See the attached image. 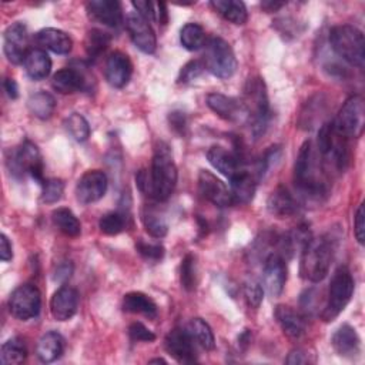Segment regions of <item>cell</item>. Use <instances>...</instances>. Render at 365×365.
Segmentation results:
<instances>
[{"label":"cell","mask_w":365,"mask_h":365,"mask_svg":"<svg viewBox=\"0 0 365 365\" xmlns=\"http://www.w3.org/2000/svg\"><path fill=\"white\" fill-rule=\"evenodd\" d=\"M154 20L158 24H167L168 21V11H167V4L163 1L154 3Z\"/></svg>","instance_id":"cell-53"},{"label":"cell","mask_w":365,"mask_h":365,"mask_svg":"<svg viewBox=\"0 0 365 365\" xmlns=\"http://www.w3.org/2000/svg\"><path fill=\"white\" fill-rule=\"evenodd\" d=\"M145 231L154 238H163L168 231V224L164 217L154 208H145L141 215Z\"/></svg>","instance_id":"cell-38"},{"label":"cell","mask_w":365,"mask_h":365,"mask_svg":"<svg viewBox=\"0 0 365 365\" xmlns=\"http://www.w3.org/2000/svg\"><path fill=\"white\" fill-rule=\"evenodd\" d=\"M78 308V292L68 285L60 287L50 299V312L56 321H68Z\"/></svg>","instance_id":"cell-19"},{"label":"cell","mask_w":365,"mask_h":365,"mask_svg":"<svg viewBox=\"0 0 365 365\" xmlns=\"http://www.w3.org/2000/svg\"><path fill=\"white\" fill-rule=\"evenodd\" d=\"M63 351H64V338L56 331H48L43 334L36 345V355L44 364L54 362L56 359H58Z\"/></svg>","instance_id":"cell-28"},{"label":"cell","mask_w":365,"mask_h":365,"mask_svg":"<svg viewBox=\"0 0 365 365\" xmlns=\"http://www.w3.org/2000/svg\"><path fill=\"white\" fill-rule=\"evenodd\" d=\"M241 101L245 107L247 120L254 138L261 137L265 133L271 118L268 96L262 78L254 77L248 80L244 88V98Z\"/></svg>","instance_id":"cell-4"},{"label":"cell","mask_w":365,"mask_h":365,"mask_svg":"<svg viewBox=\"0 0 365 365\" xmlns=\"http://www.w3.org/2000/svg\"><path fill=\"white\" fill-rule=\"evenodd\" d=\"M36 41L41 47H44L56 54H68L73 47V41H71L70 36L66 31H63L60 29H54V27H46V29H41L40 31H37Z\"/></svg>","instance_id":"cell-25"},{"label":"cell","mask_w":365,"mask_h":365,"mask_svg":"<svg viewBox=\"0 0 365 365\" xmlns=\"http://www.w3.org/2000/svg\"><path fill=\"white\" fill-rule=\"evenodd\" d=\"M317 148L324 164L332 165L338 171H344L349 161L348 138L342 137L331 123L321 125L317 138Z\"/></svg>","instance_id":"cell-6"},{"label":"cell","mask_w":365,"mask_h":365,"mask_svg":"<svg viewBox=\"0 0 365 365\" xmlns=\"http://www.w3.org/2000/svg\"><path fill=\"white\" fill-rule=\"evenodd\" d=\"M27 346L20 336H13L7 339L0 352V362L3 365H19L26 361Z\"/></svg>","instance_id":"cell-34"},{"label":"cell","mask_w":365,"mask_h":365,"mask_svg":"<svg viewBox=\"0 0 365 365\" xmlns=\"http://www.w3.org/2000/svg\"><path fill=\"white\" fill-rule=\"evenodd\" d=\"M180 281L185 291H194L197 287V262L192 254H187L181 261Z\"/></svg>","instance_id":"cell-41"},{"label":"cell","mask_w":365,"mask_h":365,"mask_svg":"<svg viewBox=\"0 0 365 365\" xmlns=\"http://www.w3.org/2000/svg\"><path fill=\"white\" fill-rule=\"evenodd\" d=\"M3 87H4V91L6 94L10 97V98H17L19 97V86L17 83L13 80V78H6L4 83H3Z\"/></svg>","instance_id":"cell-55"},{"label":"cell","mask_w":365,"mask_h":365,"mask_svg":"<svg viewBox=\"0 0 365 365\" xmlns=\"http://www.w3.org/2000/svg\"><path fill=\"white\" fill-rule=\"evenodd\" d=\"M0 258L4 262L13 258V247L6 234H0Z\"/></svg>","instance_id":"cell-52"},{"label":"cell","mask_w":365,"mask_h":365,"mask_svg":"<svg viewBox=\"0 0 365 365\" xmlns=\"http://www.w3.org/2000/svg\"><path fill=\"white\" fill-rule=\"evenodd\" d=\"M204 68L218 78H230L237 70V58L231 46L221 37H210L204 44Z\"/></svg>","instance_id":"cell-8"},{"label":"cell","mask_w":365,"mask_h":365,"mask_svg":"<svg viewBox=\"0 0 365 365\" xmlns=\"http://www.w3.org/2000/svg\"><path fill=\"white\" fill-rule=\"evenodd\" d=\"M207 158L215 170H218L230 180L244 170L241 157L221 145H211L207 151Z\"/></svg>","instance_id":"cell-21"},{"label":"cell","mask_w":365,"mask_h":365,"mask_svg":"<svg viewBox=\"0 0 365 365\" xmlns=\"http://www.w3.org/2000/svg\"><path fill=\"white\" fill-rule=\"evenodd\" d=\"M7 165L10 173L14 177H20L24 173L30 174L37 182L43 184V158L37 148V145L29 140L23 141L16 150L10 151V155L7 157Z\"/></svg>","instance_id":"cell-9"},{"label":"cell","mask_w":365,"mask_h":365,"mask_svg":"<svg viewBox=\"0 0 365 365\" xmlns=\"http://www.w3.org/2000/svg\"><path fill=\"white\" fill-rule=\"evenodd\" d=\"M41 201L46 204L57 202L63 197L64 191V182L58 178H48L44 180L41 184Z\"/></svg>","instance_id":"cell-43"},{"label":"cell","mask_w":365,"mask_h":365,"mask_svg":"<svg viewBox=\"0 0 365 365\" xmlns=\"http://www.w3.org/2000/svg\"><path fill=\"white\" fill-rule=\"evenodd\" d=\"M3 50L7 60L13 64L24 61L29 50V33L27 27L21 21L10 24L3 34Z\"/></svg>","instance_id":"cell-12"},{"label":"cell","mask_w":365,"mask_h":365,"mask_svg":"<svg viewBox=\"0 0 365 365\" xmlns=\"http://www.w3.org/2000/svg\"><path fill=\"white\" fill-rule=\"evenodd\" d=\"M110 40H111V37L108 36V33H104V31H101L98 29L90 30L87 33L86 41H84L87 56L91 60L97 58L107 48V46L110 44Z\"/></svg>","instance_id":"cell-40"},{"label":"cell","mask_w":365,"mask_h":365,"mask_svg":"<svg viewBox=\"0 0 365 365\" xmlns=\"http://www.w3.org/2000/svg\"><path fill=\"white\" fill-rule=\"evenodd\" d=\"M329 44L341 58L355 67H364L365 38L359 29L349 24L332 27L329 31Z\"/></svg>","instance_id":"cell-5"},{"label":"cell","mask_w":365,"mask_h":365,"mask_svg":"<svg viewBox=\"0 0 365 365\" xmlns=\"http://www.w3.org/2000/svg\"><path fill=\"white\" fill-rule=\"evenodd\" d=\"M64 127L70 137L78 143H84L90 137V124L80 113H73L64 120Z\"/></svg>","instance_id":"cell-39"},{"label":"cell","mask_w":365,"mask_h":365,"mask_svg":"<svg viewBox=\"0 0 365 365\" xmlns=\"http://www.w3.org/2000/svg\"><path fill=\"white\" fill-rule=\"evenodd\" d=\"M287 282V265L279 254H269L264 261L262 285L272 297L281 295Z\"/></svg>","instance_id":"cell-17"},{"label":"cell","mask_w":365,"mask_h":365,"mask_svg":"<svg viewBox=\"0 0 365 365\" xmlns=\"http://www.w3.org/2000/svg\"><path fill=\"white\" fill-rule=\"evenodd\" d=\"M207 106L218 117L228 121L247 120V111L241 100L228 97L221 93H210L207 96Z\"/></svg>","instance_id":"cell-18"},{"label":"cell","mask_w":365,"mask_h":365,"mask_svg":"<svg viewBox=\"0 0 365 365\" xmlns=\"http://www.w3.org/2000/svg\"><path fill=\"white\" fill-rule=\"evenodd\" d=\"M274 317L287 336L292 339H299L305 334V318L299 312L294 311L291 307L278 305L274 311Z\"/></svg>","instance_id":"cell-23"},{"label":"cell","mask_w":365,"mask_h":365,"mask_svg":"<svg viewBox=\"0 0 365 365\" xmlns=\"http://www.w3.org/2000/svg\"><path fill=\"white\" fill-rule=\"evenodd\" d=\"M135 250L143 258H145L148 261H160L164 257V247L161 244L147 242L141 238L137 240Z\"/></svg>","instance_id":"cell-44"},{"label":"cell","mask_w":365,"mask_h":365,"mask_svg":"<svg viewBox=\"0 0 365 365\" xmlns=\"http://www.w3.org/2000/svg\"><path fill=\"white\" fill-rule=\"evenodd\" d=\"M88 17L107 27H118L123 23L121 4L115 0H91L87 3Z\"/></svg>","instance_id":"cell-22"},{"label":"cell","mask_w":365,"mask_h":365,"mask_svg":"<svg viewBox=\"0 0 365 365\" xmlns=\"http://www.w3.org/2000/svg\"><path fill=\"white\" fill-rule=\"evenodd\" d=\"M354 294V278L351 271L346 267H339L332 274L329 289H328V299L321 312V318L325 322L334 321L348 305L351 297Z\"/></svg>","instance_id":"cell-7"},{"label":"cell","mask_w":365,"mask_h":365,"mask_svg":"<svg viewBox=\"0 0 365 365\" xmlns=\"http://www.w3.org/2000/svg\"><path fill=\"white\" fill-rule=\"evenodd\" d=\"M106 80L115 88H123L128 84L133 74V64L127 54L113 51L106 60Z\"/></svg>","instance_id":"cell-20"},{"label":"cell","mask_w":365,"mask_h":365,"mask_svg":"<svg viewBox=\"0 0 365 365\" xmlns=\"http://www.w3.org/2000/svg\"><path fill=\"white\" fill-rule=\"evenodd\" d=\"M177 165L167 143L160 141L154 148L151 170L148 173V195L157 201H165L174 192L177 185Z\"/></svg>","instance_id":"cell-1"},{"label":"cell","mask_w":365,"mask_h":365,"mask_svg":"<svg viewBox=\"0 0 365 365\" xmlns=\"http://www.w3.org/2000/svg\"><path fill=\"white\" fill-rule=\"evenodd\" d=\"M121 307L125 312L140 314L150 319H154L158 315V308H157V304L153 301V298L140 291H133L125 294L123 298Z\"/></svg>","instance_id":"cell-29"},{"label":"cell","mask_w":365,"mask_h":365,"mask_svg":"<svg viewBox=\"0 0 365 365\" xmlns=\"http://www.w3.org/2000/svg\"><path fill=\"white\" fill-rule=\"evenodd\" d=\"M331 344L339 356L354 358L361 351V339L354 327L344 324L332 335Z\"/></svg>","instance_id":"cell-24"},{"label":"cell","mask_w":365,"mask_h":365,"mask_svg":"<svg viewBox=\"0 0 365 365\" xmlns=\"http://www.w3.org/2000/svg\"><path fill=\"white\" fill-rule=\"evenodd\" d=\"M334 258L332 241L327 237L309 238L304 245L299 262V274L304 279L311 282L322 281L331 267Z\"/></svg>","instance_id":"cell-3"},{"label":"cell","mask_w":365,"mask_h":365,"mask_svg":"<svg viewBox=\"0 0 365 365\" xmlns=\"http://www.w3.org/2000/svg\"><path fill=\"white\" fill-rule=\"evenodd\" d=\"M100 231L106 235H117L120 234L125 227V218L121 212L111 211L104 214L98 221Z\"/></svg>","instance_id":"cell-42"},{"label":"cell","mask_w":365,"mask_h":365,"mask_svg":"<svg viewBox=\"0 0 365 365\" xmlns=\"http://www.w3.org/2000/svg\"><path fill=\"white\" fill-rule=\"evenodd\" d=\"M128 336L134 342H151L155 339V335L141 322H133L128 327Z\"/></svg>","instance_id":"cell-47"},{"label":"cell","mask_w":365,"mask_h":365,"mask_svg":"<svg viewBox=\"0 0 365 365\" xmlns=\"http://www.w3.org/2000/svg\"><path fill=\"white\" fill-rule=\"evenodd\" d=\"M53 224L67 237H77L81 232V224L78 218L68 208H57L51 212Z\"/></svg>","instance_id":"cell-35"},{"label":"cell","mask_w":365,"mask_h":365,"mask_svg":"<svg viewBox=\"0 0 365 365\" xmlns=\"http://www.w3.org/2000/svg\"><path fill=\"white\" fill-rule=\"evenodd\" d=\"M168 121H170V127L177 133V134H184L185 128H187V118L184 115V113L180 111H173L168 115Z\"/></svg>","instance_id":"cell-50"},{"label":"cell","mask_w":365,"mask_h":365,"mask_svg":"<svg viewBox=\"0 0 365 365\" xmlns=\"http://www.w3.org/2000/svg\"><path fill=\"white\" fill-rule=\"evenodd\" d=\"M51 87L61 94H73L86 87L83 74L76 68H61L54 73L51 78Z\"/></svg>","instance_id":"cell-31"},{"label":"cell","mask_w":365,"mask_h":365,"mask_svg":"<svg viewBox=\"0 0 365 365\" xmlns=\"http://www.w3.org/2000/svg\"><path fill=\"white\" fill-rule=\"evenodd\" d=\"M167 352L180 364H191L197 359L194 339L187 329L174 328L164 339Z\"/></svg>","instance_id":"cell-15"},{"label":"cell","mask_w":365,"mask_h":365,"mask_svg":"<svg viewBox=\"0 0 365 365\" xmlns=\"http://www.w3.org/2000/svg\"><path fill=\"white\" fill-rule=\"evenodd\" d=\"M71 272H73V265H71V262L64 261L63 264H60V265L57 267L54 279H56V281H60V282H64V281H67V279L71 277Z\"/></svg>","instance_id":"cell-54"},{"label":"cell","mask_w":365,"mask_h":365,"mask_svg":"<svg viewBox=\"0 0 365 365\" xmlns=\"http://www.w3.org/2000/svg\"><path fill=\"white\" fill-rule=\"evenodd\" d=\"M125 26L131 41L138 50H141L145 54H151L155 51L157 37L148 20L141 17L138 13L133 11L127 16Z\"/></svg>","instance_id":"cell-14"},{"label":"cell","mask_w":365,"mask_h":365,"mask_svg":"<svg viewBox=\"0 0 365 365\" xmlns=\"http://www.w3.org/2000/svg\"><path fill=\"white\" fill-rule=\"evenodd\" d=\"M133 7L135 9V13H138L141 17H144L145 20H154V3L153 1H147V0H134Z\"/></svg>","instance_id":"cell-49"},{"label":"cell","mask_w":365,"mask_h":365,"mask_svg":"<svg viewBox=\"0 0 365 365\" xmlns=\"http://www.w3.org/2000/svg\"><path fill=\"white\" fill-rule=\"evenodd\" d=\"M287 364L289 365H295V364H309L311 359H309V355L302 351V349H294L288 354L287 359H285Z\"/></svg>","instance_id":"cell-51"},{"label":"cell","mask_w":365,"mask_h":365,"mask_svg":"<svg viewBox=\"0 0 365 365\" xmlns=\"http://www.w3.org/2000/svg\"><path fill=\"white\" fill-rule=\"evenodd\" d=\"M187 331L192 336L197 344H200L204 349H212L215 346V338L211 327L201 318H192L188 324Z\"/></svg>","instance_id":"cell-37"},{"label":"cell","mask_w":365,"mask_h":365,"mask_svg":"<svg viewBox=\"0 0 365 365\" xmlns=\"http://www.w3.org/2000/svg\"><path fill=\"white\" fill-rule=\"evenodd\" d=\"M41 308V295L36 285L23 284L19 285L9 298V309L10 314L20 319L29 321L36 318Z\"/></svg>","instance_id":"cell-11"},{"label":"cell","mask_w":365,"mask_h":365,"mask_svg":"<svg viewBox=\"0 0 365 365\" xmlns=\"http://www.w3.org/2000/svg\"><path fill=\"white\" fill-rule=\"evenodd\" d=\"M181 46L190 51L200 50L205 44L204 29L198 23H187L180 30Z\"/></svg>","instance_id":"cell-36"},{"label":"cell","mask_w":365,"mask_h":365,"mask_svg":"<svg viewBox=\"0 0 365 365\" xmlns=\"http://www.w3.org/2000/svg\"><path fill=\"white\" fill-rule=\"evenodd\" d=\"M107 175L100 170L84 173L76 185V198L81 204H91L104 197L107 191Z\"/></svg>","instance_id":"cell-13"},{"label":"cell","mask_w":365,"mask_h":365,"mask_svg":"<svg viewBox=\"0 0 365 365\" xmlns=\"http://www.w3.org/2000/svg\"><path fill=\"white\" fill-rule=\"evenodd\" d=\"M27 107L34 117L40 120H48L56 110V100L47 91H37L29 97Z\"/></svg>","instance_id":"cell-33"},{"label":"cell","mask_w":365,"mask_h":365,"mask_svg":"<svg viewBox=\"0 0 365 365\" xmlns=\"http://www.w3.org/2000/svg\"><path fill=\"white\" fill-rule=\"evenodd\" d=\"M198 190L201 195L217 207L232 205L231 191L217 175L207 170H201L198 174Z\"/></svg>","instance_id":"cell-16"},{"label":"cell","mask_w":365,"mask_h":365,"mask_svg":"<svg viewBox=\"0 0 365 365\" xmlns=\"http://www.w3.org/2000/svg\"><path fill=\"white\" fill-rule=\"evenodd\" d=\"M204 70V64L202 61H198V60H191L188 61L180 71V76H178V83H191L192 80H195Z\"/></svg>","instance_id":"cell-46"},{"label":"cell","mask_w":365,"mask_h":365,"mask_svg":"<svg viewBox=\"0 0 365 365\" xmlns=\"http://www.w3.org/2000/svg\"><path fill=\"white\" fill-rule=\"evenodd\" d=\"M294 182L301 194L309 198H321L327 194V184L321 173V163L317 158L309 140H307L299 148L294 165Z\"/></svg>","instance_id":"cell-2"},{"label":"cell","mask_w":365,"mask_h":365,"mask_svg":"<svg viewBox=\"0 0 365 365\" xmlns=\"http://www.w3.org/2000/svg\"><path fill=\"white\" fill-rule=\"evenodd\" d=\"M155 362H157V364H160V362H161V364H165V361H164L163 358H155V359H151V361H150V364H155Z\"/></svg>","instance_id":"cell-57"},{"label":"cell","mask_w":365,"mask_h":365,"mask_svg":"<svg viewBox=\"0 0 365 365\" xmlns=\"http://www.w3.org/2000/svg\"><path fill=\"white\" fill-rule=\"evenodd\" d=\"M354 232H355L356 241L359 244H364V240H365V208H364V202L359 204V207L355 212Z\"/></svg>","instance_id":"cell-48"},{"label":"cell","mask_w":365,"mask_h":365,"mask_svg":"<svg viewBox=\"0 0 365 365\" xmlns=\"http://www.w3.org/2000/svg\"><path fill=\"white\" fill-rule=\"evenodd\" d=\"M365 121L364 98L361 96L349 97L339 108L335 120L332 121L334 128L345 138H356L362 134Z\"/></svg>","instance_id":"cell-10"},{"label":"cell","mask_w":365,"mask_h":365,"mask_svg":"<svg viewBox=\"0 0 365 365\" xmlns=\"http://www.w3.org/2000/svg\"><path fill=\"white\" fill-rule=\"evenodd\" d=\"M267 207H268V211L278 218H287V217H291L298 212V201L282 185L277 187L269 194Z\"/></svg>","instance_id":"cell-26"},{"label":"cell","mask_w":365,"mask_h":365,"mask_svg":"<svg viewBox=\"0 0 365 365\" xmlns=\"http://www.w3.org/2000/svg\"><path fill=\"white\" fill-rule=\"evenodd\" d=\"M210 6L227 21L234 24H244L248 20V11L242 1L238 0H212Z\"/></svg>","instance_id":"cell-32"},{"label":"cell","mask_w":365,"mask_h":365,"mask_svg":"<svg viewBox=\"0 0 365 365\" xmlns=\"http://www.w3.org/2000/svg\"><path fill=\"white\" fill-rule=\"evenodd\" d=\"M23 66L26 74L34 81L46 78L51 71V60L48 54L41 48H30L23 61Z\"/></svg>","instance_id":"cell-30"},{"label":"cell","mask_w":365,"mask_h":365,"mask_svg":"<svg viewBox=\"0 0 365 365\" xmlns=\"http://www.w3.org/2000/svg\"><path fill=\"white\" fill-rule=\"evenodd\" d=\"M257 177L248 170H242L231 178V198L232 204H247L254 198L257 188Z\"/></svg>","instance_id":"cell-27"},{"label":"cell","mask_w":365,"mask_h":365,"mask_svg":"<svg viewBox=\"0 0 365 365\" xmlns=\"http://www.w3.org/2000/svg\"><path fill=\"white\" fill-rule=\"evenodd\" d=\"M282 6H285V3H275V1H262L261 3V7L267 11H277Z\"/></svg>","instance_id":"cell-56"},{"label":"cell","mask_w":365,"mask_h":365,"mask_svg":"<svg viewBox=\"0 0 365 365\" xmlns=\"http://www.w3.org/2000/svg\"><path fill=\"white\" fill-rule=\"evenodd\" d=\"M244 295H245V299H247V302L251 308H258L262 302V298H264V289H262L259 282L250 281L244 287Z\"/></svg>","instance_id":"cell-45"}]
</instances>
